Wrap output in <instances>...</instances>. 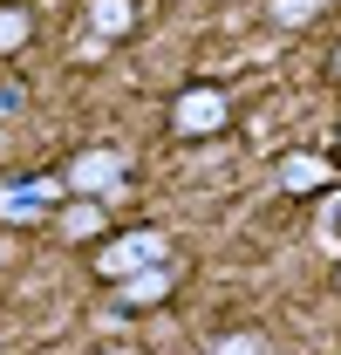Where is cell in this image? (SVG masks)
<instances>
[{
    "label": "cell",
    "mask_w": 341,
    "mask_h": 355,
    "mask_svg": "<svg viewBox=\"0 0 341 355\" xmlns=\"http://www.w3.org/2000/svg\"><path fill=\"white\" fill-rule=\"evenodd\" d=\"M110 355H137V349H110Z\"/></svg>",
    "instance_id": "cell-12"
},
{
    "label": "cell",
    "mask_w": 341,
    "mask_h": 355,
    "mask_svg": "<svg viewBox=\"0 0 341 355\" xmlns=\"http://www.w3.org/2000/svg\"><path fill=\"white\" fill-rule=\"evenodd\" d=\"M335 69H341V55H335Z\"/></svg>",
    "instance_id": "cell-13"
},
{
    "label": "cell",
    "mask_w": 341,
    "mask_h": 355,
    "mask_svg": "<svg viewBox=\"0 0 341 355\" xmlns=\"http://www.w3.org/2000/svg\"><path fill=\"white\" fill-rule=\"evenodd\" d=\"M205 355H266V335H253V328H239V335H218Z\"/></svg>",
    "instance_id": "cell-10"
},
{
    "label": "cell",
    "mask_w": 341,
    "mask_h": 355,
    "mask_svg": "<svg viewBox=\"0 0 341 355\" xmlns=\"http://www.w3.org/2000/svg\"><path fill=\"white\" fill-rule=\"evenodd\" d=\"M123 178H130V157H123V150H110V144H96V150H76V157H69L62 184H69L76 198H116Z\"/></svg>",
    "instance_id": "cell-3"
},
{
    "label": "cell",
    "mask_w": 341,
    "mask_h": 355,
    "mask_svg": "<svg viewBox=\"0 0 341 355\" xmlns=\"http://www.w3.org/2000/svg\"><path fill=\"white\" fill-rule=\"evenodd\" d=\"M266 7H273V21H280V28H307V21L321 14V0H266Z\"/></svg>",
    "instance_id": "cell-11"
},
{
    "label": "cell",
    "mask_w": 341,
    "mask_h": 355,
    "mask_svg": "<svg viewBox=\"0 0 341 355\" xmlns=\"http://www.w3.org/2000/svg\"><path fill=\"white\" fill-rule=\"evenodd\" d=\"M62 178H28V184H0V219H42L62 205Z\"/></svg>",
    "instance_id": "cell-4"
},
{
    "label": "cell",
    "mask_w": 341,
    "mask_h": 355,
    "mask_svg": "<svg viewBox=\"0 0 341 355\" xmlns=\"http://www.w3.org/2000/svg\"><path fill=\"white\" fill-rule=\"evenodd\" d=\"M157 260H170V239L157 232V225H137V232H116V239H103L96 246V280H130L137 266H157Z\"/></svg>",
    "instance_id": "cell-1"
},
{
    "label": "cell",
    "mask_w": 341,
    "mask_h": 355,
    "mask_svg": "<svg viewBox=\"0 0 341 355\" xmlns=\"http://www.w3.org/2000/svg\"><path fill=\"white\" fill-rule=\"evenodd\" d=\"M328 184H335V164H328V157H321V150H287V157H280V191H328Z\"/></svg>",
    "instance_id": "cell-6"
},
{
    "label": "cell",
    "mask_w": 341,
    "mask_h": 355,
    "mask_svg": "<svg viewBox=\"0 0 341 355\" xmlns=\"http://www.w3.org/2000/svg\"><path fill=\"white\" fill-rule=\"evenodd\" d=\"M225 123H232V103L218 83H184L170 96V130L177 137H218Z\"/></svg>",
    "instance_id": "cell-2"
},
{
    "label": "cell",
    "mask_w": 341,
    "mask_h": 355,
    "mask_svg": "<svg viewBox=\"0 0 341 355\" xmlns=\"http://www.w3.org/2000/svg\"><path fill=\"white\" fill-rule=\"evenodd\" d=\"M89 28H96V42H123L137 28V0H89Z\"/></svg>",
    "instance_id": "cell-7"
},
{
    "label": "cell",
    "mask_w": 341,
    "mask_h": 355,
    "mask_svg": "<svg viewBox=\"0 0 341 355\" xmlns=\"http://www.w3.org/2000/svg\"><path fill=\"white\" fill-rule=\"evenodd\" d=\"M103 219H110V198H76V205L62 212V232H69V239H96Z\"/></svg>",
    "instance_id": "cell-8"
},
{
    "label": "cell",
    "mask_w": 341,
    "mask_h": 355,
    "mask_svg": "<svg viewBox=\"0 0 341 355\" xmlns=\"http://www.w3.org/2000/svg\"><path fill=\"white\" fill-rule=\"evenodd\" d=\"M35 35V21H28V7L21 0H0V55H21Z\"/></svg>",
    "instance_id": "cell-9"
},
{
    "label": "cell",
    "mask_w": 341,
    "mask_h": 355,
    "mask_svg": "<svg viewBox=\"0 0 341 355\" xmlns=\"http://www.w3.org/2000/svg\"><path fill=\"white\" fill-rule=\"evenodd\" d=\"M164 294H170V260L137 266L130 280H116V308H110V321H123V314H137V308H157Z\"/></svg>",
    "instance_id": "cell-5"
}]
</instances>
